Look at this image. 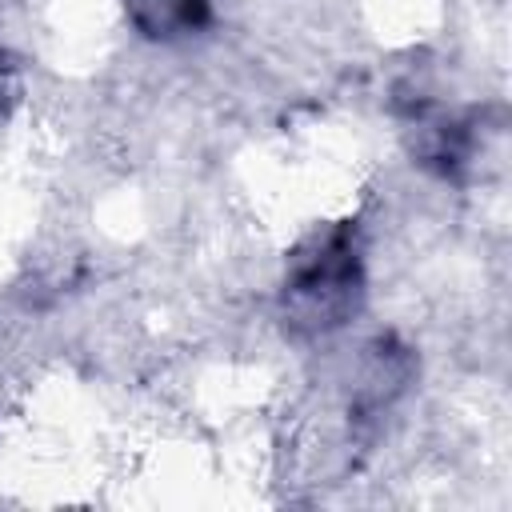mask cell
I'll use <instances>...</instances> for the list:
<instances>
[{"instance_id":"obj_3","label":"cell","mask_w":512,"mask_h":512,"mask_svg":"<svg viewBox=\"0 0 512 512\" xmlns=\"http://www.w3.org/2000/svg\"><path fill=\"white\" fill-rule=\"evenodd\" d=\"M12 100V72H8V64L0 60V116H4V104Z\"/></svg>"},{"instance_id":"obj_1","label":"cell","mask_w":512,"mask_h":512,"mask_svg":"<svg viewBox=\"0 0 512 512\" xmlns=\"http://www.w3.org/2000/svg\"><path fill=\"white\" fill-rule=\"evenodd\" d=\"M360 292H364V272H360V248L352 224L324 228L296 248L284 280V304L292 324L308 332H328L356 312Z\"/></svg>"},{"instance_id":"obj_2","label":"cell","mask_w":512,"mask_h":512,"mask_svg":"<svg viewBox=\"0 0 512 512\" xmlns=\"http://www.w3.org/2000/svg\"><path fill=\"white\" fill-rule=\"evenodd\" d=\"M128 20L156 40L196 32L208 20V0H124Z\"/></svg>"}]
</instances>
